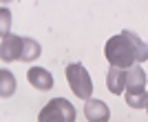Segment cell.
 I'll use <instances>...</instances> for the list:
<instances>
[{
    "mask_svg": "<svg viewBox=\"0 0 148 122\" xmlns=\"http://www.w3.org/2000/svg\"><path fill=\"white\" fill-rule=\"evenodd\" d=\"M84 116L88 122H108L111 120V109L102 100L88 98V100H84Z\"/></svg>",
    "mask_w": 148,
    "mask_h": 122,
    "instance_id": "cell-6",
    "label": "cell"
},
{
    "mask_svg": "<svg viewBox=\"0 0 148 122\" xmlns=\"http://www.w3.org/2000/svg\"><path fill=\"white\" fill-rule=\"evenodd\" d=\"M7 33H9V11L2 9V36H7Z\"/></svg>",
    "mask_w": 148,
    "mask_h": 122,
    "instance_id": "cell-11",
    "label": "cell"
},
{
    "mask_svg": "<svg viewBox=\"0 0 148 122\" xmlns=\"http://www.w3.org/2000/svg\"><path fill=\"white\" fill-rule=\"evenodd\" d=\"M40 58V44L33 38H25V47H22V62H36Z\"/></svg>",
    "mask_w": 148,
    "mask_h": 122,
    "instance_id": "cell-10",
    "label": "cell"
},
{
    "mask_svg": "<svg viewBox=\"0 0 148 122\" xmlns=\"http://www.w3.org/2000/svg\"><path fill=\"white\" fill-rule=\"evenodd\" d=\"M126 80H128V69L111 67L108 73H106V87H108V91L115 93V96L126 91Z\"/></svg>",
    "mask_w": 148,
    "mask_h": 122,
    "instance_id": "cell-7",
    "label": "cell"
},
{
    "mask_svg": "<svg viewBox=\"0 0 148 122\" xmlns=\"http://www.w3.org/2000/svg\"><path fill=\"white\" fill-rule=\"evenodd\" d=\"M2 2H9V0H2Z\"/></svg>",
    "mask_w": 148,
    "mask_h": 122,
    "instance_id": "cell-12",
    "label": "cell"
},
{
    "mask_svg": "<svg viewBox=\"0 0 148 122\" xmlns=\"http://www.w3.org/2000/svg\"><path fill=\"white\" fill-rule=\"evenodd\" d=\"M126 104L130 109H144L148 107V93H146V71L139 64L128 69L126 80Z\"/></svg>",
    "mask_w": 148,
    "mask_h": 122,
    "instance_id": "cell-2",
    "label": "cell"
},
{
    "mask_svg": "<svg viewBox=\"0 0 148 122\" xmlns=\"http://www.w3.org/2000/svg\"><path fill=\"white\" fill-rule=\"evenodd\" d=\"M64 76H66V80H69L71 91H73L77 98H82V100H88V98H91V93H93V80H91L88 71L82 67V64H77V62L66 64Z\"/></svg>",
    "mask_w": 148,
    "mask_h": 122,
    "instance_id": "cell-4",
    "label": "cell"
},
{
    "mask_svg": "<svg viewBox=\"0 0 148 122\" xmlns=\"http://www.w3.org/2000/svg\"><path fill=\"white\" fill-rule=\"evenodd\" d=\"M146 111H148V107H146Z\"/></svg>",
    "mask_w": 148,
    "mask_h": 122,
    "instance_id": "cell-13",
    "label": "cell"
},
{
    "mask_svg": "<svg viewBox=\"0 0 148 122\" xmlns=\"http://www.w3.org/2000/svg\"><path fill=\"white\" fill-rule=\"evenodd\" d=\"M0 96L2 98H9L13 91H16V76H13L11 71H7V69H2L0 71Z\"/></svg>",
    "mask_w": 148,
    "mask_h": 122,
    "instance_id": "cell-9",
    "label": "cell"
},
{
    "mask_svg": "<svg viewBox=\"0 0 148 122\" xmlns=\"http://www.w3.org/2000/svg\"><path fill=\"white\" fill-rule=\"evenodd\" d=\"M22 47H25V38L13 36V33L2 36V42H0V58H2V62L22 60Z\"/></svg>",
    "mask_w": 148,
    "mask_h": 122,
    "instance_id": "cell-5",
    "label": "cell"
},
{
    "mask_svg": "<svg viewBox=\"0 0 148 122\" xmlns=\"http://www.w3.org/2000/svg\"><path fill=\"white\" fill-rule=\"evenodd\" d=\"M27 80H29L31 87H36L40 91H49L51 87H53V76L42 67H31L27 71Z\"/></svg>",
    "mask_w": 148,
    "mask_h": 122,
    "instance_id": "cell-8",
    "label": "cell"
},
{
    "mask_svg": "<svg viewBox=\"0 0 148 122\" xmlns=\"http://www.w3.org/2000/svg\"><path fill=\"white\" fill-rule=\"evenodd\" d=\"M38 122H75V107L66 98H53L42 107Z\"/></svg>",
    "mask_w": 148,
    "mask_h": 122,
    "instance_id": "cell-3",
    "label": "cell"
},
{
    "mask_svg": "<svg viewBox=\"0 0 148 122\" xmlns=\"http://www.w3.org/2000/svg\"><path fill=\"white\" fill-rule=\"evenodd\" d=\"M104 55L111 62V67H119V69H130L144 62L148 58V49L142 42V38L133 33V31L124 29L117 36L108 38V42L104 47Z\"/></svg>",
    "mask_w": 148,
    "mask_h": 122,
    "instance_id": "cell-1",
    "label": "cell"
}]
</instances>
